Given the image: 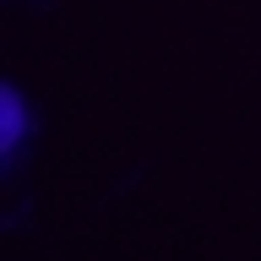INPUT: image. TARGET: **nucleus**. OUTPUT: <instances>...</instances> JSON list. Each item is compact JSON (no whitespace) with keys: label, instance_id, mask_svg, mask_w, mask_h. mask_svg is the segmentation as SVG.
Masks as SVG:
<instances>
[{"label":"nucleus","instance_id":"nucleus-1","mask_svg":"<svg viewBox=\"0 0 261 261\" xmlns=\"http://www.w3.org/2000/svg\"><path fill=\"white\" fill-rule=\"evenodd\" d=\"M22 136H28V103H22V93L6 82V87H0V158H16Z\"/></svg>","mask_w":261,"mask_h":261}]
</instances>
